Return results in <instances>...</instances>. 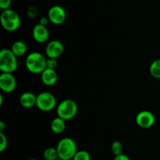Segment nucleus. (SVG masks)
I'll return each instance as SVG.
<instances>
[{
	"label": "nucleus",
	"mask_w": 160,
	"mask_h": 160,
	"mask_svg": "<svg viewBox=\"0 0 160 160\" xmlns=\"http://www.w3.org/2000/svg\"><path fill=\"white\" fill-rule=\"evenodd\" d=\"M46 58L38 52H32L27 56L25 66L29 72L41 74L46 69Z\"/></svg>",
	"instance_id": "f257e3e1"
},
{
	"label": "nucleus",
	"mask_w": 160,
	"mask_h": 160,
	"mask_svg": "<svg viewBox=\"0 0 160 160\" xmlns=\"http://www.w3.org/2000/svg\"><path fill=\"white\" fill-rule=\"evenodd\" d=\"M59 159L62 160H72L78 152V146L71 138H63L56 145Z\"/></svg>",
	"instance_id": "f03ea898"
},
{
	"label": "nucleus",
	"mask_w": 160,
	"mask_h": 160,
	"mask_svg": "<svg viewBox=\"0 0 160 160\" xmlns=\"http://www.w3.org/2000/svg\"><path fill=\"white\" fill-rule=\"evenodd\" d=\"M1 24L3 29L9 32L17 31L20 26V17L15 10L7 9L2 10L0 17Z\"/></svg>",
	"instance_id": "7ed1b4c3"
},
{
	"label": "nucleus",
	"mask_w": 160,
	"mask_h": 160,
	"mask_svg": "<svg viewBox=\"0 0 160 160\" xmlns=\"http://www.w3.org/2000/svg\"><path fill=\"white\" fill-rule=\"evenodd\" d=\"M18 67L17 56L10 48H2L0 52V70L2 73H13Z\"/></svg>",
	"instance_id": "20e7f679"
},
{
	"label": "nucleus",
	"mask_w": 160,
	"mask_h": 160,
	"mask_svg": "<svg viewBox=\"0 0 160 160\" xmlns=\"http://www.w3.org/2000/svg\"><path fill=\"white\" fill-rule=\"evenodd\" d=\"M78 111V106L76 102L73 99L62 100L56 107L57 116L64 120H70L75 117Z\"/></svg>",
	"instance_id": "39448f33"
},
{
	"label": "nucleus",
	"mask_w": 160,
	"mask_h": 160,
	"mask_svg": "<svg viewBox=\"0 0 160 160\" xmlns=\"http://www.w3.org/2000/svg\"><path fill=\"white\" fill-rule=\"evenodd\" d=\"M38 109L43 112H49L56 106V98L49 92H42L37 95L36 106Z\"/></svg>",
	"instance_id": "423d86ee"
},
{
	"label": "nucleus",
	"mask_w": 160,
	"mask_h": 160,
	"mask_svg": "<svg viewBox=\"0 0 160 160\" xmlns=\"http://www.w3.org/2000/svg\"><path fill=\"white\" fill-rule=\"evenodd\" d=\"M47 16H48L50 22L55 25L62 24L67 19L66 10L64 9V8L60 6H58V5L52 6L48 9Z\"/></svg>",
	"instance_id": "0eeeda50"
},
{
	"label": "nucleus",
	"mask_w": 160,
	"mask_h": 160,
	"mask_svg": "<svg viewBox=\"0 0 160 160\" xmlns=\"http://www.w3.org/2000/svg\"><path fill=\"white\" fill-rule=\"evenodd\" d=\"M156 122V117L154 114L148 110L140 111L136 115L135 123L140 128L148 129L152 128Z\"/></svg>",
	"instance_id": "6e6552de"
},
{
	"label": "nucleus",
	"mask_w": 160,
	"mask_h": 160,
	"mask_svg": "<svg viewBox=\"0 0 160 160\" xmlns=\"http://www.w3.org/2000/svg\"><path fill=\"white\" fill-rule=\"evenodd\" d=\"M17 87V81L12 73H2L0 75V88L2 92L11 93Z\"/></svg>",
	"instance_id": "1a4fd4ad"
},
{
	"label": "nucleus",
	"mask_w": 160,
	"mask_h": 160,
	"mask_svg": "<svg viewBox=\"0 0 160 160\" xmlns=\"http://www.w3.org/2000/svg\"><path fill=\"white\" fill-rule=\"evenodd\" d=\"M64 46L62 42L59 40L50 41L45 47V54L48 58L58 59L62 55Z\"/></svg>",
	"instance_id": "9d476101"
},
{
	"label": "nucleus",
	"mask_w": 160,
	"mask_h": 160,
	"mask_svg": "<svg viewBox=\"0 0 160 160\" xmlns=\"http://www.w3.org/2000/svg\"><path fill=\"white\" fill-rule=\"evenodd\" d=\"M32 35L35 42L38 43H44L48 41L49 38V32L46 26L38 23L33 28Z\"/></svg>",
	"instance_id": "9b49d317"
},
{
	"label": "nucleus",
	"mask_w": 160,
	"mask_h": 160,
	"mask_svg": "<svg viewBox=\"0 0 160 160\" xmlns=\"http://www.w3.org/2000/svg\"><path fill=\"white\" fill-rule=\"evenodd\" d=\"M41 81L46 86L54 85L58 81L57 71L54 69L46 68L41 73Z\"/></svg>",
	"instance_id": "f8f14e48"
},
{
	"label": "nucleus",
	"mask_w": 160,
	"mask_h": 160,
	"mask_svg": "<svg viewBox=\"0 0 160 160\" xmlns=\"http://www.w3.org/2000/svg\"><path fill=\"white\" fill-rule=\"evenodd\" d=\"M37 95L31 92H26L21 94L20 97V103L23 108L29 109L36 106Z\"/></svg>",
	"instance_id": "ddd939ff"
},
{
	"label": "nucleus",
	"mask_w": 160,
	"mask_h": 160,
	"mask_svg": "<svg viewBox=\"0 0 160 160\" xmlns=\"http://www.w3.org/2000/svg\"><path fill=\"white\" fill-rule=\"evenodd\" d=\"M50 128H51V131L54 134H62L66 129V120H64L63 119L60 118L57 116V117H56V118L52 120Z\"/></svg>",
	"instance_id": "4468645a"
},
{
	"label": "nucleus",
	"mask_w": 160,
	"mask_h": 160,
	"mask_svg": "<svg viewBox=\"0 0 160 160\" xmlns=\"http://www.w3.org/2000/svg\"><path fill=\"white\" fill-rule=\"evenodd\" d=\"M10 49L12 50V52L17 57H21V56H23L26 54L27 50H28V46H27V44L24 42L18 40L12 43Z\"/></svg>",
	"instance_id": "2eb2a0df"
},
{
	"label": "nucleus",
	"mask_w": 160,
	"mask_h": 160,
	"mask_svg": "<svg viewBox=\"0 0 160 160\" xmlns=\"http://www.w3.org/2000/svg\"><path fill=\"white\" fill-rule=\"evenodd\" d=\"M149 73L153 78L160 79V59H156L150 64Z\"/></svg>",
	"instance_id": "dca6fc26"
},
{
	"label": "nucleus",
	"mask_w": 160,
	"mask_h": 160,
	"mask_svg": "<svg viewBox=\"0 0 160 160\" xmlns=\"http://www.w3.org/2000/svg\"><path fill=\"white\" fill-rule=\"evenodd\" d=\"M43 157L45 160H56L59 159L56 148L48 147V148H45V150L43 152Z\"/></svg>",
	"instance_id": "f3484780"
},
{
	"label": "nucleus",
	"mask_w": 160,
	"mask_h": 160,
	"mask_svg": "<svg viewBox=\"0 0 160 160\" xmlns=\"http://www.w3.org/2000/svg\"><path fill=\"white\" fill-rule=\"evenodd\" d=\"M111 152L114 156H117L123 153V145L120 141H114L111 144Z\"/></svg>",
	"instance_id": "a211bd4d"
},
{
	"label": "nucleus",
	"mask_w": 160,
	"mask_h": 160,
	"mask_svg": "<svg viewBox=\"0 0 160 160\" xmlns=\"http://www.w3.org/2000/svg\"><path fill=\"white\" fill-rule=\"evenodd\" d=\"M72 160H91L90 153L85 150H80L77 152Z\"/></svg>",
	"instance_id": "6ab92c4d"
},
{
	"label": "nucleus",
	"mask_w": 160,
	"mask_h": 160,
	"mask_svg": "<svg viewBox=\"0 0 160 160\" xmlns=\"http://www.w3.org/2000/svg\"><path fill=\"white\" fill-rule=\"evenodd\" d=\"M8 139L6 134L3 132H0V152H3L7 148Z\"/></svg>",
	"instance_id": "aec40b11"
},
{
	"label": "nucleus",
	"mask_w": 160,
	"mask_h": 160,
	"mask_svg": "<svg viewBox=\"0 0 160 160\" xmlns=\"http://www.w3.org/2000/svg\"><path fill=\"white\" fill-rule=\"evenodd\" d=\"M38 14V9L35 6H30L28 9V11H27V15L31 19L35 18Z\"/></svg>",
	"instance_id": "412c9836"
},
{
	"label": "nucleus",
	"mask_w": 160,
	"mask_h": 160,
	"mask_svg": "<svg viewBox=\"0 0 160 160\" xmlns=\"http://www.w3.org/2000/svg\"><path fill=\"white\" fill-rule=\"evenodd\" d=\"M57 66H58L57 59H54V58H47L46 68L54 69V70H56Z\"/></svg>",
	"instance_id": "4be33fe9"
},
{
	"label": "nucleus",
	"mask_w": 160,
	"mask_h": 160,
	"mask_svg": "<svg viewBox=\"0 0 160 160\" xmlns=\"http://www.w3.org/2000/svg\"><path fill=\"white\" fill-rule=\"evenodd\" d=\"M11 3H12V0H0V8L2 10L9 9Z\"/></svg>",
	"instance_id": "5701e85b"
},
{
	"label": "nucleus",
	"mask_w": 160,
	"mask_h": 160,
	"mask_svg": "<svg viewBox=\"0 0 160 160\" xmlns=\"http://www.w3.org/2000/svg\"><path fill=\"white\" fill-rule=\"evenodd\" d=\"M113 160H131V159H130L129 156L123 154V153H122V154L117 155V156H114Z\"/></svg>",
	"instance_id": "b1692460"
},
{
	"label": "nucleus",
	"mask_w": 160,
	"mask_h": 160,
	"mask_svg": "<svg viewBox=\"0 0 160 160\" xmlns=\"http://www.w3.org/2000/svg\"><path fill=\"white\" fill-rule=\"evenodd\" d=\"M49 19H48V16L47 17H41V19L39 20V23H41V24L42 25H45V26H47V24H48V23L49 22Z\"/></svg>",
	"instance_id": "393cba45"
},
{
	"label": "nucleus",
	"mask_w": 160,
	"mask_h": 160,
	"mask_svg": "<svg viewBox=\"0 0 160 160\" xmlns=\"http://www.w3.org/2000/svg\"><path fill=\"white\" fill-rule=\"evenodd\" d=\"M6 128V124L3 121H0V132H3Z\"/></svg>",
	"instance_id": "a878e982"
},
{
	"label": "nucleus",
	"mask_w": 160,
	"mask_h": 160,
	"mask_svg": "<svg viewBox=\"0 0 160 160\" xmlns=\"http://www.w3.org/2000/svg\"><path fill=\"white\" fill-rule=\"evenodd\" d=\"M2 100H3V97H2V95H0V106H2Z\"/></svg>",
	"instance_id": "bb28decb"
},
{
	"label": "nucleus",
	"mask_w": 160,
	"mask_h": 160,
	"mask_svg": "<svg viewBox=\"0 0 160 160\" xmlns=\"http://www.w3.org/2000/svg\"><path fill=\"white\" fill-rule=\"evenodd\" d=\"M28 160H38L37 159H35V158H31V159H28Z\"/></svg>",
	"instance_id": "cd10ccee"
},
{
	"label": "nucleus",
	"mask_w": 160,
	"mask_h": 160,
	"mask_svg": "<svg viewBox=\"0 0 160 160\" xmlns=\"http://www.w3.org/2000/svg\"><path fill=\"white\" fill-rule=\"evenodd\" d=\"M56 160H62L61 159H56Z\"/></svg>",
	"instance_id": "c85d7f7f"
}]
</instances>
